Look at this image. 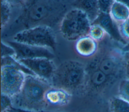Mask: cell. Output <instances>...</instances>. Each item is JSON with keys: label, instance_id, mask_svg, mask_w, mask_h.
<instances>
[{"label": "cell", "instance_id": "6da1fadb", "mask_svg": "<svg viewBox=\"0 0 129 112\" xmlns=\"http://www.w3.org/2000/svg\"><path fill=\"white\" fill-rule=\"evenodd\" d=\"M52 85L35 75L27 74L19 92L12 97V108L28 112H40L47 107L45 100L46 91Z\"/></svg>", "mask_w": 129, "mask_h": 112}, {"label": "cell", "instance_id": "7a4b0ae2", "mask_svg": "<svg viewBox=\"0 0 129 112\" xmlns=\"http://www.w3.org/2000/svg\"><path fill=\"white\" fill-rule=\"evenodd\" d=\"M86 67L81 62L67 60L56 67L50 81L52 86L64 89L71 93L86 87Z\"/></svg>", "mask_w": 129, "mask_h": 112}, {"label": "cell", "instance_id": "3957f363", "mask_svg": "<svg viewBox=\"0 0 129 112\" xmlns=\"http://www.w3.org/2000/svg\"><path fill=\"white\" fill-rule=\"evenodd\" d=\"M91 24L87 14L82 10L75 8L64 15L60 23L59 32L65 39L76 41L88 35Z\"/></svg>", "mask_w": 129, "mask_h": 112}, {"label": "cell", "instance_id": "277c9868", "mask_svg": "<svg viewBox=\"0 0 129 112\" xmlns=\"http://www.w3.org/2000/svg\"><path fill=\"white\" fill-rule=\"evenodd\" d=\"M13 41L32 46L54 50L56 39L53 30L46 25H40L18 32Z\"/></svg>", "mask_w": 129, "mask_h": 112}, {"label": "cell", "instance_id": "5b68a950", "mask_svg": "<svg viewBox=\"0 0 129 112\" xmlns=\"http://www.w3.org/2000/svg\"><path fill=\"white\" fill-rule=\"evenodd\" d=\"M27 74H33L19 62L17 65L1 66V93L11 97L18 94Z\"/></svg>", "mask_w": 129, "mask_h": 112}, {"label": "cell", "instance_id": "8992f818", "mask_svg": "<svg viewBox=\"0 0 129 112\" xmlns=\"http://www.w3.org/2000/svg\"><path fill=\"white\" fill-rule=\"evenodd\" d=\"M24 4L21 15V20L31 27L35 26V24L41 23L54 14L56 6L51 1H30Z\"/></svg>", "mask_w": 129, "mask_h": 112}, {"label": "cell", "instance_id": "52a82bcc", "mask_svg": "<svg viewBox=\"0 0 129 112\" xmlns=\"http://www.w3.org/2000/svg\"><path fill=\"white\" fill-rule=\"evenodd\" d=\"M18 61L34 75L49 83L56 68L52 59L46 58L25 59Z\"/></svg>", "mask_w": 129, "mask_h": 112}, {"label": "cell", "instance_id": "ba28073f", "mask_svg": "<svg viewBox=\"0 0 129 112\" xmlns=\"http://www.w3.org/2000/svg\"><path fill=\"white\" fill-rule=\"evenodd\" d=\"M6 43L14 49L15 51L14 57L17 60L35 58L52 59L54 57L52 50L47 48L32 46L15 41H7Z\"/></svg>", "mask_w": 129, "mask_h": 112}, {"label": "cell", "instance_id": "9c48e42d", "mask_svg": "<svg viewBox=\"0 0 129 112\" xmlns=\"http://www.w3.org/2000/svg\"><path fill=\"white\" fill-rule=\"evenodd\" d=\"M72 96L73 94L69 91L51 86L45 92V100L47 106H63L70 102Z\"/></svg>", "mask_w": 129, "mask_h": 112}, {"label": "cell", "instance_id": "30bf717a", "mask_svg": "<svg viewBox=\"0 0 129 112\" xmlns=\"http://www.w3.org/2000/svg\"><path fill=\"white\" fill-rule=\"evenodd\" d=\"M98 42L89 35L82 37L78 39L75 44L76 52L84 57H90L97 52Z\"/></svg>", "mask_w": 129, "mask_h": 112}, {"label": "cell", "instance_id": "8fae6325", "mask_svg": "<svg viewBox=\"0 0 129 112\" xmlns=\"http://www.w3.org/2000/svg\"><path fill=\"white\" fill-rule=\"evenodd\" d=\"M109 15L113 22L118 26L128 19L129 7L123 2L112 1Z\"/></svg>", "mask_w": 129, "mask_h": 112}, {"label": "cell", "instance_id": "7c38bea8", "mask_svg": "<svg viewBox=\"0 0 129 112\" xmlns=\"http://www.w3.org/2000/svg\"><path fill=\"white\" fill-rule=\"evenodd\" d=\"M76 2V8L83 11L92 23L97 19L100 12L98 1H79Z\"/></svg>", "mask_w": 129, "mask_h": 112}, {"label": "cell", "instance_id": "4fadbf2b", "mask_svg": "<svg viewBox=\"0 0 129 112\" xmlns=\"http://www.w3.org/2000/svg\"><path fill=\"white\" fill-rule=\"evenodd\" d=\"M96 60L97 61L92 62L90 66L98 69L107 76L114 72L116 63L111 57H104Z\"/></svg>", "mask_w": 129, "mask_h": 112}, {"label": "cell", "instance_id": "5bb4252c", "mask_svg": "<svg viewBox=\"0 0 129 112\" xmlns=\"http://www.w3.org/2000/svg\"><path fill=\"white\" fill-rule=\"evenodd\" d=\"M108 107L110 112H129V102L117 94L109 99Z\"/></svg>", "mask_w": 129, "mask_h": 112}, {"label": "cell", "instance_id": "9a60e30c", "mask_svg": "<svg viewBox=\"0 0 129 112\" xmlns=\"http://www.w3.org/2000/svg\"><path fill=\"white\" fill-rule=\"evenodd\" d=\"M1 28L3 29L9 23L11 16V6L9 1H1Z\"/></svg>", "mask_w": 129, "mask_h": 112}, {"label": "cell", "instance_id": "2e32d148", "mask_svg": "<svg viewBox=\"0 0 129 112\" xmlns=\"http://www.w3.org/2000/svg\"><path fill=\"white\" fill-rule=\"evenodd\" d=\"M107 32L100 25L96 24H92L88 35L97 42L104 39Z\"/></svg>", "mask_w": 129, "mask_h": 112}, {"label": "cell", "instance_id": "e0dca14e", "mask_svg": "<svg viewBox=\"0 0 129 112\" xmlns=\"http://www.w3.org/2000/svg\"><path fill=\"white\" fill-rule=\"evenodd\" d=\"M117 95L129 102V77L121 79L118 85Z\"/></svg>", "mask_w": 129, "mask_h": 112}, {"label": "cell", "instance_id": "ac0fdd59", "mask_svg": "<svg viewBox=\"0 0 129 112\" xmlns=\"http://www.w3.org/2000/svg\"><path fill=\"white\" fill-rule=\"evenodd\" d=\"M14 49L6 42L1 41V58L7 57H15Z\"/></svg>", "mask_w": 129, "mask_h": 112}, {"label": "cell", "instance_id": "d6986e66", "mask_svg": "<svg viewBox=\"0 0 129 112\" xmlns=\"http://www.w3.org/2000/svg\"><path fill=\"white\" fill-rule=\"evenodd\" d=\"M12 108V97L1 93V112H5Z\"/></svg>", "mask_w": 129, "mask_h": 112}, {"label": "cell", "instance_id": "ffe728a7", "mask_svg": "<svg viewBox=\"0 0 129 112\" xmlns=\"http://www.w3.org/2000/svg\"><path fill=\"white\" fill-rule=\"evenodd\" d=\"M120 35L125 40L129 41V18L125 22L118 25Z\"/></svg>", "mask_w": 129, "mask_h": 112}, {"label": "cell", "instance_id": "44dd1931", "mask_svg": "<svg viewBox=\"0 0 129 112\" xmlns=\"http://www.w3.org/2000/svg\"><path fill=\"white\" fill-rule=\"evenodd\" d=\"M9 112H28V111H23V110H18L14 108H11L9 110H8Z\"/></svg>", "mask_w": 129, "mask_h": 112}, {"label": "cell", "instance_id": "7402d4cb", "mask_svg": "<svg viewBox=\"0 0 129 112\" xmlns=\"http://www.w3.org/2000/svg\"><path fill=\"white\" fill-rule=\"evenodd\" d=\"M40 112H59V111H50V110H44Z\"/></svg>", "mask_w": 129, "mask_h": 112}, {"label": "cell", "instance_id": "603a6c76", "mask_svg": "<svg viewBox=\"0 0 129 112\" xmlns=\"http://www.w3.org/2000/svg\"><path fill=\"white\" fill-rule=\"evenodd\" d=\"M5 112H9L8 111H5Z\"/></svg>", "mask_w": 129, "mask_h": 112}]
</instances>
